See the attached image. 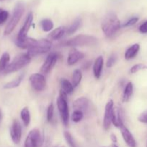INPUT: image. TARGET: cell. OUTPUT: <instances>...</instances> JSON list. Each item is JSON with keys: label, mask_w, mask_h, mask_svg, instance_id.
I'll use <instances>...</instances> for the list:
<instances>
[{"label": "cell", "mask_w": 147, "mask_h": 147, "mask_svg": "<svg viewBox=\"0 0 147 147\" xmlns=\"http://www.w3.org/2000/svg\"><path fill=\"white\" fill-rule=\"evenodd\" d=\"M144 69H147V66L144 64H142V63H139V64H136L133 66L130 70V72L134 74V73H136L137 72L140 71V70H144Z\"/></svg>", "instance_id": "obj_31"}, {"label": "cell", "mask_w": 147, "mask_h": 147, "mask_svg": "<svg viewBox=\"0 0 147 147\" xmlns=\"http://www.w3.org/2000/svg\"><path fill=\"white\" fill-rule=\"evenodd\" d=\"M1 109H0V120H1Z\"/></svg>", "instance_id": "obj_39"}, {"label": "cell", "mask_w": 147, "mask_h": 147, "mask_svg": "<svg viewBox=\"0 0 147 147\" xmlns=\"http://www.w3.org/2000/svg\"><path fill=\"white\" fill-rule=\"evenodd\" d=\"M31 60V57L27 55V53H22L18 55L14 58L12 63H9L7 68L3 72L4 75L10 74L21 70L22 67H25Z\"/></svg>", "instance_id": "obj_3"}, {"label": "cell", "mask_w": 147, "mask_h": 147, "mask_svg": "<svg viewBox=\"0 0 147 147\" xmlns=\"http://www.w3.org/2000/svg\"><path fill=\"white\" fill-rule=\"evenodd\" d=\"M84 57V54L79 51L76 49H72L69 53L67 58V63L69 65H73L78 61L82 60Z\"/></svg>", "instance_id": "obj_14"}, {"label": "cell", "mask_w": 147, "mask_h": 147, "mask_svg": "<svg viewBox=\"0 0 147 147\" xmlns=\"http://www.w3.org/2000/svg\"><path fill=\"white\" fill-rule=\"evenodd\" d=\"M139 32L142 34H146L147 33V21L143 23L139 27Z\"/></svg>", "instance_id": "obj_37"}, {"label": "cell", "mask_w": 147, "mask_h": 147, "mask_svg": "<svg viewBox=\"0 0 147 147\" xmlns=\"http://www.w3.org/2000/svg\"><path fill=\"white\" fill-rule=\"evenodd\" d=\"M89 105V99L85 97H81L75 100L73 103V107L74 110L80 111H85L87 110Z\"/></svg>", "instance_id": "obj_15"}, {"label": "cell", "mask_w": 147, "mask_h": 147, "mask_svg": "<svg viewBox=\"0 0 147 147\" xmlns=\"http://www.w3.org/2000/svg\"><path fill=\"white\" fill-rule=\"evenodd\" d=\"M43 143V137L40 130L34 129L29 132L24 142V147H41Z\"/></svg>", "instance_id": "obj_6"}, {"label": "cell", "mask_w": 147, "mask_h": 147, "mask_svg": "<svg viewBox=\"0 0 147 147\" xmlns=\"http://www.w3.org/2000/svg\"><path fill=\"white\" fill-rule=\"evenodd\" d=\"M58 60V55L56 53H51L47 56L46 60H45L44 63L42 65L41 68H40V71L43 74H47L48 73L50 70L53 69L55 65L56 64V62Z\"/></svg>", "instance_id": "obj_11"}, {"label": "cell", "mask_w": 147, "mask_h": 147, "mask_svg": "<svg viewBox=\"0 0 147 147\" xmlns=\"http://www.w3.org/2000/svg\"><path fill=\"white\" fill-rule=\"evenodd\" d=\"M139 49L140 45L138 43H135V44H133V45H131L125 51V58L126 60H131V59H133V57H135V55L138 54V51H139Z\"/></svg>", "instance_id": "obj_18"}, {"label": "cell", "mask_w": 147, "mask_h": 147, "mask_svg": "<svg viewBox=\"0 0 147 147\" xmlns=\"http://www.w3.org/2000/svg\"><path fill=\"white\" fill-rule=\"evenodd\" d=\"M65 31H66V29L63 27H59L56 29H55L54 30L50 32V34H49L48 37L49 38H50L51 40H59L60 38H61L63 37V35L64 34Z\"/></svg>", "instance_id": "obj_19"}, {"label": "cell", "mask_w": 147, "mask_h": 147, "mask_svg": "<svg viewBox=\"0 0 147 147\" xmlns=\"http://www.w3.org/2000/svg\"><path fill=\"white\" fill-rule=\"evenodd\" d=\"M120 129L121 134H122V138H123L126 144L129 147L136 146V142H135V139H134L133 136L131 133V131L124 125L121 126V127H120Z\"/></svg>", "instance_id": "obj_13"}, {"label": "cell", "mask_w": 147, "mask_h": 147, "mask_svg": "<svg viewBox=\"0 0 147 147\" xmlns=\"http://www.w3.org/2000/svg\"><path fill=\"white\" fill-rule=\"evenodd\" d=\"M31 86L36 91H42L46 86V80L44 76L40 73H34L30 76L29 78Z\"/></svg>", "instance_id": "obj_7"}, {"label": "cell", "mask_w": 147, "mask_h": 147, "mask_svg": "<svg viewBox=\"0 0 147 147\" xmlns=\"http://www.w3.org/2000/svg\"><path fill=\"white\" fill-rule=\"evenodd\" d=\"M111 147H118V146H116V145H115V144H112V146H111Z\"/></svg>", "instance_id": "obj_40"}, {"label": "cell", "mask_w": 147, "mask_h": 147, "mask_svg": "<svg viewBox=\"0 0 147 147\" xmlns=\"http://www.w3.org/2000/svg\"><path fill=\"white\" fill-rule=\"evenodd\" d=\"M33 14L32 12H30L27 14L25 22H24V24H23V26L22 27V28L20 29V32H19L17 40H22V39L27 37V32H28L29 30H30V27H31L32 23H33Z\"/></svg>", "instance_id": "obj_12"}, {"label": "cell", "mask_w": 147, "mask_h": 147, "mask_svg": "<svg viewBox=\"0 0 147 147\" xmlns=\"http://www.w3.org/2000/svg\"><path fill=\"white\" fill-rule=\"evenodd\" d=\"M84 117V113L82 111H76L74 110V111L73 112L71 115V120L73 121L75 123H78V122L81 121L82 119Z\"/></svg>", "instance_id": "obj_29"}, {"label": "cell", "mask_w": 147, "mask_h": 147, "mask_svg": "<svg viewBox=\"0 0 147 147\" xmlns=\"http://www.w3.org/2000/svg\"><path fill=\"white\" fill-rule=\"evenodd\" d=\"M117 61V55L115 54H112V55L110 56L109 58L107 60L106 66L108 67H111L114 65Z\"/></svg>", "instance_id": "obj_33"}, {"label": "cell", "mask_w": 147, "mask_h": 147, "mask_svg": "<svg viewBox=\"0 0 147 147\" xmlns=\"http://www.w3.org/2000/svg\"><path fill=\"white\" fill-rule=\"evenodd\" d=\"M138 120L140 122H141V123H147V110L144 111V112H142L139 115V116L138 118Z\"/></svg>", "instance_id": "obj_36"}, {"label": "cell", "mask_w": 147, "mask_h": 147, "mask_svg": "<svg viewBox=\"0 0 147 147\" xmlns=\"http://www.w3.org/2000/svg\"><path fill=\"white\" fill-rule=\"evenodd\" d=\"M4 1V0H0V1Z\"/></svg>", "instance_id": "obj_43"}, {"label": "cell", "mask_w": 147, "mask_h": 147, "mask_svg": "<svg viewBox=\"0 0 147 147\" xmlns=\"http://www.w3.org/2000/svg\"><path fill=\"white\" fill-rule=\"evenodd\" d=\"M82 24V20L80 18H76L74 21L72 22V24L69 26L66 30V32L69 34H72L79 28Z\"/></svg>", "instance_id": "obj_25"}, {"label": "cell", "mask_w": 147, "mask_h": 147, "mask_svg": "<svg viewBox=\"0 0 147 147\" xmlns=\"http://www.w3.org/2000/svg\"><path fill=\"white\" fill-rule=\"evenodd\" d=\"M110 139H111V140H112V142H113V143H116V142H117L116 135L114 134H112L110 135Z\"/></svg>", "instance_id": "obj_38"}, {"label": "cell", "mask_w": 147, "mask_h": 147, "mask_svg": "<svg viewBox=\"0 0 147 147\" xmlns=\"http://www.w3.org/2000/svg\"><path fill=\"white\" fill-rule=\"evenodd\" d=\"M57 106L63 123L66 126L69 123V111L67 100L59 97L57 99Z\"/></svg>", "instance_id": "obj_8"}, {"label": "cell", "mask_w": 147, "mask_h": 147, "mask_svg": "<svg viewBox=\"0 0 147 147\" xmlns=\"http://www.w3.org/2000/svg\"><path fill=\"white\" fill-rule=\"evenodd\" d=\"M146 146H147V143H146Z\"/></svg>", "instance_id": "obj_44"}, {"label": "cell", "mask_w": 147, "mask_h": 147, "mask_svg": "<svg viewBox=\"0 0 147 147\" xmlns=\"http://www.w3.org/2000/svg\"><path fill=\"white\" fill-rule=\"evenodd\" d=\"M112 123H113L114 126H116V127L120 128L122 126H123V123H122V116H121V112L120 110H114Z\"/></svg>", "instance_id": "obj_24"}, {"label": "cell", "mask_w": 147, "mask_h": 147, "mask_svg": "<svg viewBox=\"0 0 147 147\" xmlns=\"http://www.w3.org/2000/svg\"><path fill=\"white\" fill-rule=\"evenodd\" d=\"M20 117L23 122V124L25 126H29L30 123V113L29 109L27 107H24L22 109L20 113Z\"/></svg>", "instance_id": "obj_23"}, {"label": "cell", "mask_w": 147, "mask_h": 147, "mask_svg": "<svg viewBox=\"0 0 147 147\" xmlns=\"http://www.w3.org/2000/svg\"><path fill=\"white\" fill-rule=\"evenodd\" d=\"M138 21V18L136 17H132V18L129 19V20H128V21L126 22L125 23V24L122 25V27H131V26H133L134 25V24H135V23L137 22Z\"/></svg>", "instance_id": "obj_35"}, {"label": "cell", "mask_w": 147, "mask_h": 147, "mask_svg": "<svg viewBox=\"0 0 147 147\" xmlns=\"http://www.w3.org/2000/svg\"><path fill=\"white\" fill-rule=\"evenodd\" d=\"M1 11H2V9H1V8H0V12H1Z\"/></svg>", "instance_id": "obj_41"}, {"label": "cell", "mask_w": 147, "mask_h": 147, "mask_svg": "<svg viewBox=\"0 0 147 147\" xmlns=\"http://www.w3.org/2000/svg\"><path fill=\"white\" fill-rule=\"evenodd\" d=\"M59 147H64V146H59Z\"/></svg>", "instance_id": "obj_42"}, {"label": "cell", "mask_w": 147, "mask_h": 147, "mask_svg": "<svg viewBox=\"0 0 147 147\" xmlns=\"http://www.w3.org/2000/svg\"><path fill=\"white\" fill-rule=\"evenodd\" d=\"M104 59L102 56H99L95 60V63L93 65V73L95 77L97 79H99L101 76L102 68H103Z\"/></svg>", "instance_id": "obj_17"}, {"label": "cell", "mask_w": 147, "mask_h": 147, "mask_svg": "<svg viewBox=\"0 0 147 147\" xmlns=\"http://www.w3.org/2000/svg\"><path fill=\"white\" fill-rule=\"evenodd\" d=\"M120 28V22L115 13H108L102 24V30L107 37L115 34Z\"/></svg>", "instance_id": "obj_1"}, {"label": "cell", "mask_w": 147, "mask_h": 147, "mask_svg": "<svg viewBox=\"0 0 147 147\" xmlns=\"http://www.w3.org/2000/svg\"><path fill=\"white\" fill-rule=\"evenodd\" d=\"M133 86L131 82L127 83L125 86V89H124L123 94H122V100L123 102H127L131 98V96L133 94Z\"/></svg>", "instance_id": "obj_21"}, {"label": "cell", "mask_w": 147, "mask_h": 147, "mask_svg": "<svg viewBox=\"0 0 147 147\" xmlns=\"http://www.w3.org/2000/svg\"><path fill=\"white\" fill-rule=\"evenodd\" d=\"M82 78V74L81 70H75L73 73L72 76V85L74 87H76L80 83Z\"/></svg>", "instance_id": "obj_27"}, {"label": "cell", "mask_w": 147, "mask_h": 147, "mask_svg": "<svg viewBox=\"0 0 147 147\" xmlns=\"http://www.w3.org/2000/svg\"><path fill=\"white\" fill-rule=\"evenodd\" d=\"M10 134L12 142L15 144H18L22 137V126L20 121L17 119L13 121L12 124L10 129Z\"/></svg>", "instance_id": "obj_10"}, {"label": "cell", "mask_w": 147, "mask_h": 147, "mask_svg": "<svg viewBox=\"0 0 147 147\" xmlns=\"http://www.w3.org/2000/svg\"><path fill=\"white\" fill-rule=\"evenodd\" d=\"M51 47L52 44L48 40L42 39V40H37V43L33 47L27 50V54L30 57H35L38 55L43 54V53L50 51Z\"/></svg>", "instance_id": "obj_5"}, {"label": "cell", "mask_w": 147, "mask_h": 147, "mask_svg": "<svg viewBox=\"0 0 147 147\" xmlns=\"http://www.w3.org/2000/svg\"><path fill=\"white\" fill-rule=\"evenodd\" d=\"M114 102L112 100H110L107 103L105 109V115L103 119V127L105 130L110 129L111 123H112V117L114 113Z\"/></svg>", "instance_id": "obj_9"}, {"label": "cell", "mask_w": 147, "mask_h": 147, "mask_svg": "<svg viewBox=\"0 0 147 147\" xmlns=\"http://www.w3.org/2000/svg\"><path fill=\"white\" fill-rule=\"evenodd\" d=\"M9 17V12L6 10H2L0 12V24H2L5 22Z\"/></svg>", "instance_id": "obj_34"}, {"label": "cell", "mask_w": 147, "mask_h": 147, "mask_svg": "<svg viewBox=\"0 0 147 147\" xmlns=\"http://www.w3.org/2000/svg\"><path fill=\"white\" fill-rule=\"evenodd\" d=\"M40 26L44 32H50L53 28V23L49 19H44L40 22Z\"/></svg>", "instance_id": "obj_28"}, {"label": "cell", "mask_w": 147, "mask_h": 147, "mask_svg": "<svg viewBox=\"0 0 147 147\" xmlns=\"http://www.w3.org/2000/svg\"><path fill=\"white\" fill-rule=\"evenodd\" d=\"M63 135H64L65 139H66V142H67V144H69V147H77L76 146V144H75L73 136H72V135L69 132L65 131L64 133H63Z\"/></svg>", "instance_id": "obj_30"}, {"label": "cell", "mask_w": 147, "mask_h": 147, "mask_svg": "<svg viewBox=\"0 0 147 147\" xmlns=\"http://www.w3.org/2000/svg\"><path fill=\"white\" fill-rule=\"evenodd\" d=\"M53 113H54V106L53 103H50L47 109V120L48 122H50L53 119Z\"/></svg>", "instance_id": "obj_32"}, {"label": "cell", "mask_w": 147, "mask_h": 147, "mask_svg": "<svg viewBox=\"0 0 147 147\" xmlns=\"http://www.w3.org/2000/svg\"><path fill=\"white\" fill-rule=\"evenodd\" d=\"M24 12V5L22 2H18L15 5L13 11L11 19L7 23L5 29L4 31V35H9L11 34L15 27H17V24L20 22V19L22 17L23 14Z\"/></svg>", "instance_id": "obj_2"}, {"label": "cell", "mask_w": 147, "mask_h": 147, "mask_svg": "<svg viewBox=\"0 0 147 147\" xmlns=\"http://www.w3.org/2000/svg\"><path fill=\"white\" fill-rule=\"evenodd\" d=\"M10 60V54L7 52L3 53L1 55V57H0V73H2L4 71L7 67L8 66Z\"/></svg>", "instance_id": "obj_20"}, {"label": "cell", "mask_w": 147, "mask_h": 147, "mask_svg": "<svg viewBox=\"0 0 147 147\" xmlns=\"http://www.w3.org/2000/svg\"><path fill=\"white\" fill-rule=\"evenodd\" d=\"M37 40L35 39L30 38V37H25L22 40H16V45L21 49H27L29 50L33 47L37 43Z\"/></svg>", "instance_id": "obj_16"}, {"label": "cell", "mask_w": 147, "mask_h": 147, "mask_svg": "<svg viewBox=\"0 0 147 147\" xmlns=\"http://www.w3.org/2000/svg\"><path fill=\"white\" fill-rule=\"evenodd\" d=\"M97 42V39L89 34H79L66 42V45L70 47L76 46L93 45Z\"/></svg>", "instance_id": "obj_4"}, {"label": "cell", "mask_w": 147, "mask_h": 147, "mask_svg": "<svg viewBox=\"0 0 147 147\" xmlns=\"http://www.w3.org/2000/svg\"><path fill=\"white\" fill-rule=\"evenodd\" d=\"M61 89L64 92H66L67 94H71L74 91V86L72 83H71L67 79L62 78L61 80Z\"/></svg>", "instance_id": "obj_22"}, {"label": "cell", "mask_w": 147, "mask_h": 147, "mask_svg": "<svg viewBox=\"0 0 147 147\" xmlns=\"http://www.w3.org/2000/svg\"><path fill=\"white\" fill-rule=\"evenodd\" d=\"M23 78V76H20L17 78L14 79V80H12V81L9 82V83H6L5 85L4 86V89H12V88H15L18 87L19 86L21 83L22 80Z\"/></svg>", "instance_id": "obj_26"}]
</instances>
